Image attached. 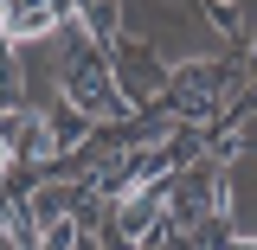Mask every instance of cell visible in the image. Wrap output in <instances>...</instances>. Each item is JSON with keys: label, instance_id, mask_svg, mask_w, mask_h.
I'll return each mask as SVG.
<instances>
[{"label": "cell", "instance_id": "6da1fadb", "mask_svg": "<svg viewBox=\"0 0 257 250\" xmlns=\"http://www.w3.org/2000/svg\"><path fill=\"white\" fill-rule=\"evenodd\" d=\"M58 90H64V103H71V109H84L90 122H122L128 109H135V96L116 84L109 52H96L84 32L71 39V52H64V64H58Z\"/></svg>", "mask_w": 257, "mask_h": 250}, {"label": "cell", "instance_id": "7a4b0ae2", "mask_svg": "<svg viewBox=\"0 0 257 250\" xmlns=\"http://www.w3.org/2000/svg\"><path fill=\"white\" fill-rule=\"evenodd\" d=\"M225 205H231V192H225L219 167L206 160V167H174V180H167V218H174V231H212V224L225 218Z\"/></svg>", "mask_w": 257, "mask_h": 250}, {"label": "cell", "instance_id": "3957f363", "mask_svg": "<svg viewBox=\"0 0 257 250\" xmlns=\"http://www.w3.org/2000/svg\"><path fill=\"white\" fill-rule=\"evenodd\" d=\"M71 20H77V0H0V39L7 45H39Z\"/></svg>", "mask_w": 257, "mask_h": 250}, {"label": "cell", "instance_id": "277c9868", "mask_svg": "<svg viewBox=\"0 0 257 250\" xmlns=\"http://www.w3.org/2000/svg\"><path fill=\"white\" fill-rule=\"evenodd\" d=\"M225 84H231V64L225 58H193V64H180V71L167 77V109L206 116V109L225 96Z\"/></svg>", "mask_w": 257, "mask_h": 250}, {"label": "cell", "instance_id": "5b68a950", "mask_svg": "<svg viewBox=\"0 0 257 250\" xmlns=\"http://www.w3.org/2000/svg\"><path fill=\"white\" fill-rule=\"evenodd\" d=\"M0 141L20 154V167L26 160H58L52 154V116L45 109H26V103H7L0 109Z\"/></svg>", "mask_w": 257, "mask_h": 250}, {"label": "cell", "instance_id": "8992f818", "mask_svg": "<svg viewBox=\"0 0 257 250\" xmlns=\"http://www.w3.org/2000/svg\"><path fill=\"white\" fill-rule=\"evenodd\" d=\"M109 64H116V84H122L135 103H142V96H167V77H174V71H161L148 45H116Z\"/></svg>", "mask_w": 257, "mask_h": 250}, {"label": "cell", "instance_id": "52a82bcc", "mask_svg": "<svg viewBox=\"0 0 257 250\" xmlns=\"http://www.w3.org/2000/svg\"><path fill=\"white\" fill-rule=\"evenodd\" d=\"M77 26H84V39L96 52L116 58V45H122V0H77Z\"/></svg>", "mask_w": 257, "mask_h": 250}, {"label": "cell", "instance_id": "ba28073f", "mask_svg": "<svg viewBox=\"0 0 257 250\" xmlns=\"http://www.w3.org/2000/svg\"><path fill=\"white\" fill-rule=\"evenodd\" d=\"M90 116H84V109H71V103H64V109H52V154H71V148H84V141H90Z\"/></svg>", "mask_w": 257, "mask_h": 250}, {"label": "cell", "instance_id": "9c48e42d", "mask_svg": "<svg viewBox=\"0 0 257 250\" xmlns=\"http://www.w3.org/2000/svg\"><path fill=\"white\" fill-rule=\"evenodd\" d=\"M212 26H219L225 39H238V7H231V0H212Z\"/></svg>", "mask_w": 257, "mask_h": 250}, {"label": "cell", "instance_id": "30bf717a", "mask_svg": "<svg viewBox=\"0 0 257 250\" xmlns=\"http://www.w3.org/2000/svg\"><path fill=\"white\" fill-rule=\"evenodd\" d=\"M225 250H257V237H231V244H225Z\"/></svg>", "mask_w": 257, "mask_h": 250}, {"label": "cell", "instance_id": "8fae6325", "mask_svg": "<svg viewBox=\"0 0 257 250\" xmlns=\"http://www.w3.org/2000/svg\"><path fill=\"white\" fill-rule=\"evenodd\" d=\"M0 186H7V180H0Z\"/></svg>", "mask_w": 257, "mask_h": 250}]
</instances>
